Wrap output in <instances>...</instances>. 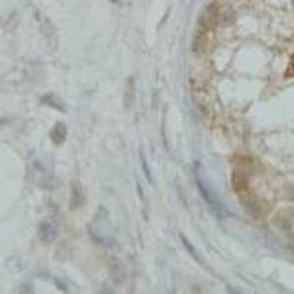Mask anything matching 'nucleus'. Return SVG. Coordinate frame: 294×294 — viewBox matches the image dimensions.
Segmentation results:
<instances>
[{"label": "nucleus", "instance_id": "obj_1", "mask_svg": "<svg viewBox=\"0 0 294 294\" xmlns=\"http://www.w3.org/2000/svg\"><path fill=\"white\" fill-rule=\"evenodd\" d=\"M197 184H199V188H200V191H202V196L206 199V202L209 203L210 208H213V209L216 210V213H218V215H221L222 206H221L219 200L216 199V194H215V193L210 190L209 187H208L206 181H203V180L197 175Z\"/></svg>", "mask_w": 294, "mask_h": 294}, {"label": "nucleus", "instance_id": "obj_2", "mask_svg": "<svg viewBox=\"0 0 294 294\" xmlns=\"http://www.w3.org/2000/svg\"><path fill=\"white\" fill-rule=\"evenodd\" d=\"M215 19H216V9L212 6V8H209L206 12H205V15H203V24L206 25V27H212L213 24H215Z\"/></svg>", "mask_w": 294, "mask_h": 294}, {"label": "nucleus", "instance_id": "obj_3", "mask_svg": "<svg viewBox=\"0 0 294 294\" xmlns=\"http://www.w3.org/2000/svg\"><path fill=\"white\" fill-rule=\"evenodd\" d=\"M291 68H293V71H294V57H293V62H291Z\"/></svg>", "mask_w": 294, "mask_h": 294}]
</instances>
